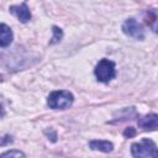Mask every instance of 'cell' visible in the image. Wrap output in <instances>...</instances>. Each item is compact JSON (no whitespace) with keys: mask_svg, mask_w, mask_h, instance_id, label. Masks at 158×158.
<instances>
[{"mask_svg":"<svg viewBox=\"0 0 158 158\" xmlns=\"http://www.w3.org/2000/svg\"><path fill=\"white\" fill-rule=\"evenodd\" d=\"M94 74L99 81L109 83L110 80H112L116 77L115 63L112 60H109V59H101L96 64V67L94 69Z\"/></svg>","mask_w":158,"mask_h":158,"instance_id":"3","label":"cell"},{"mask_svg":"<svg viewBox=\"0 0 158 158\" xmlns=\"http://www.w3.org/2000/svg\"><path fill=\"white\" fill-rule=\"evenodd\" d=\"M138 126L147 131H154L158 127V116L156 114H149L138 120Z\"/></svg>","mask_w":158,"mask_h":158,"instance_id":"6","label":"cell"},{"mask_svg":"<svg viewBox=\"0 0 158 158\" xmlns=\"http://www.w3.org/2000/svg\"><path fill=\"white\" fill-rule=\"evenodd\" d=\"M131 153L135 158H158L157 144L149 138H142L131 146Z\"/></svg>","mask_w":158,"mask_h":158,"instance_id":"1","label":"cell"},{"mask_svg":"<svg viewBox=\"0 0 158 158\" xmlns=\"http://www.w3.org/2000/svg\"><path fill=\"white\" fill-rule=\"evenodd\" d=\"M10 12L14 14L21 22H27L30 19H31V12H30V9L27 7V4L26 2H22L20 5H12L10 6Z\"/></svg>","mask_w":158,"mask_h":158,"instance_id":"5","label":"cell"},{"mask_svg":"<svg viewBox=\"0 0 158 158\" xmlns=\"http://www.w3.org/2000/svg\"><path fill=\"white\" fill-rule=\"evenodd\" d=\"M4 116V110H2V107H1V105H0V118Z\"/></svg>","mask_w":158,"mask_h":158,"instance_id":"13","label":"cell"},{"mask_svg":"<svg viewBox=\"0 0 158 158\" xmlns=\"http://www.w3.org/2000/svg\"><path fill=\"white\" fill-rule=\"evenodd\" d=\"M12 139L10 136H4V137H0V146H6L9 143H11Z\"/></svg>","mask_w":158,"mask_h":158,"instance_id":"12","label":"cell"},{"mask_svg":"<svg viewBox=\"0 0 158 158\" xmlns=\"http://www.w3.org/2000/svg\"><path fill=\"white\" fill-rule=\"evenodd\" d=\"M123 136L127 137V138L135 137V136H136V130H135L133 127H127V128L123 131Z\"/></svg>","mask_w":158,"mask_h":158,"instance_id":"11","label":"cell"},{"mask_svg":"<svg viewBox=\"0 0 158 158\" xmlns=\"http://www.w3.org/2000/svg\"><path fill=\"white\" fill-rule=\"evenodd\" d=\"M89 147L94 151H100L104 153H109L114 149V144L109 141H101V139H93L89 142Z\"/></svg>","mask_w":158,"mask_h":158,"instance_id":"8","label":"cell"},{"mask_svg":"<svg viewBox=\"0 0 158 158\" xmlns=\"http://www.w3.org/2000/svg\"><path fill=\"white\" fill-rule=\"evenodd\" d=\"M74 101V96L72 93L67 91V90H57V91H52L47 99V104L51 109L54 110H63V109H68L69 106H72Z\"/></svg>","mask_w":158,"mask_h":158,"instance_id":"2","label":"cell"},{"mask_svg":"<svg viewBox=\"0 0 158 158\" xmlns=\"http://www.w3.org/2000/svg\"><path fill=\"white\" fill-rule=\"evenodd\" d=\"M52 31H53V37H52V41L49 42L51 44H54V43H58L60 40H62V37H63V31L59 28V27H57V26H53L52 27Z\"/></svg>","mask_w":158,"mask_h":158,"instance_id":"10","label":"cell"},{"mask_svg":"<svg viewBox=\"0 0 158 158\" xmlns=\"http://www.w3.org/2000/svg\"><path fill=\"white\" fill-rule=\"evenodd\" d=\"M122 32L128 37L135 40H143L144 38V30L141 23H138L135 19H127L122 25Z\"/></svg>","mask_w":158,"mask_h":158,"instance_id":"4","label":"cell"},{"mask_svg":"<svg viewBox=\"0 0 158 158\" xmlns=\"http://www.w3.org/2000/svg\"><path fill=\"white\" fill-rule=\"evenodd\" d=\"M0 158H26L25 153L17 149H11L7 152H4L2 154H0Z\"/></svg>","mask_w":158,"mask_h":158,"instance_id":"9","label":"cell"},{"mask_svg":"<svg viewBox=\"0 0 158 158\" xmlns=\"http://www.w3.org/2000/svg\"><path fill=\"white\" fill-rule=\"evenodd\" d=\"M14 38L11 28L6 23H0V47H7L11 44Z\"/></svg>","mask_w":158,"mask_h":158,"instance_id":"7","label":"cell"}]
</instances>
